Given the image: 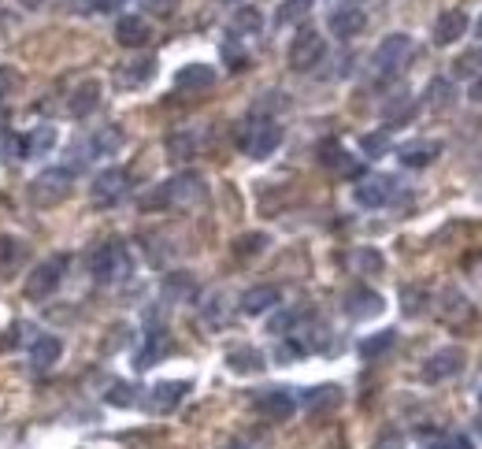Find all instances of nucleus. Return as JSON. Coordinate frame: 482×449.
I'll list each match as a JSON object with an SVG mask.
<instances>
[{"label": "nucleus", "mask_w": 482, "mask_h": 449, "mask_svg": "<svg viewBox=\"0 0 482 449\" xmlns=\"http://www.w3.org/2000/svg\"><path fill=\"white\" fill-rule=\"evenodd\" d=\"M204 197H208L204 178L197 171H183V175L167 178V183H160L148 197H141V208H190Z\"/></svg>", "instance_id": "obj_1"}, {"label": "nucleus", "mask_w": 482, "mask_h": 449, "mask_svg": "<svg viewBox=\"0 0 482 449\" xmlns=\"http://www.w3.org/2000/svg\"><path fill=\"white\" fill-rule=\"evenodd\" d=\"M134 272V256L123 242H101L94 253H89V275H94L101 286H119V283H127Z\"/></svg>", "instance_id": "obj_2"}, {"label": "nucleus", "mask_w": 482, "mask_h": 449, "mask_svg": "<svg viewBox=\"0 0 482 449\" xmlns=\"http://www.w3.org/2000/svg\"><path fill=\"white\" fill-rule=\"evenodd\" d=\"M237 145H241V153H245V157L267 160V157L282 145V127L275 123V119H260V115H256V119H249V123L241 127Z\"/></svg>", "instance_id": "obj_3"}, {"label": "nucleus", "mask_w": 482, "mask_h": 449, "mask_svg": "<svg viewBox=\"0 0 482 449\" xmlns=\"http://www.w3.org/2000/svg\"><path fill=\"white\" fill-rule=\"evenodd\" d=\"M71 190H75V175L67 167H45L34 183H30V201L38 208H56L71 197Z\"/></svg>", "instance_id": "obj_4"}, {"label": "nucleus", "mask_w": 482, "mask_h": 449, "mask_svg": "<svg viewBox=\"0 0 482 449\" xmlns=\"http://www.w3.org/2000/svg\"><path fill=\"white\" fill-rule=\"evenodd\" d=\"M67 253H56V256H49V260H41L34 272L26 275V286H22V293L30 297V301H45L49 293H56V286L64 283V275H67Z\"/></svg>", "instance_id": "obj_5"}, {"label": "nucleus", "mask_w": 482, "mask_h": 449, "mask_svg": "<svg viewBox=\"0 0 482 449\" xmlns=\"http://www.w3.org/2000/svg\"><path fill=\"white\" fill-rule=\"evenodd\" d=\"M412 59V38L408 34H389L379 41V49L371 52V67L379 78H394L401 75V67Z\"/></svg>", "instance_id": "obj_6"}, {"label": "nucleus", "mask_w": 482, "mask_h": 449, "mask_svg": "<svg viewBox=\"0 0 482 449\" xmlns=\"http://www.w3.org/2000/svg\"><path fill=\"white\" fill-rule=\"evenodd\" d=\"M323 56H326V41H323L319 30H312V26H305L290 41V67L293 71H312Z\"/></svg>", "instance_id": "obj_7"}, {"label": "nucleus", "mask_w": 482, "mask_h": 449, "mask_svg": "<svg viewBox=\"0 0 482 449\" xmlns=\"http://www.w3.org/2000/svg\"><path fill=\"white\" fill-rule=\"evenodd\" d=\"M127 193H130V175L123 167L101 171L94 178V186H89V197H94V204H101V208H115Z\"/></svg>", "instance_id": "obj_8"}, {"label": "nucleus", "mask_w": 482, "mask_h": 449, "mask_svg": "<svg viewBox=\"0 0 482 449\" xmlns=\"http://www.w3.org/2000/svg\"><path fill=\"white\" fill-rule=\"evenodd\" d=\"M394 193H397V178H389V175H368L353 186V201L360 208H382L394 201Z\"/></svg>", "instance_id": "obj_9"}, {"label": "nucleus", "mask_w": 482, "mask_h": 449, "mask_svg": "<svg viewBox=\"0 0 482 449\" xmlns=\"http://www.w3.org/2000/svg\"><path fill=\"white\" fill-rule=\"evenodd\" d=\"M382 309H386L382 293H379V290H371V286H353V290L345 293V316H349L353 323L375 319V316H382Z\"/></svg>", "instance_id": "obj_10"}, {"label": "nucleus", "mask_w": 482, "mask_h": 449, "mask_svg": "<svg viewBox=\"0 0 482 449\" xmlns=\"http://www.w3.org/2000/svg\"><path fill=\"white\" fill-rule=\"evenodd\" d=\"M460 372H464V349H457V346L431 353V356H427V364H424V379H427V382L457 379Z\"/></svg>", "instance_id": "obj_11"}, {"label": "nucleus", "mask_w": 482, "mask_h": 449, "mask_svg": "<svg viewBox=\"0 0 482 449\" xmlns=\"http://www.w3.org/2000/svg\"><path fill=\"white\" fill-rule=\"evenodd\" d=\"M156 78V56H134L127 64L115 67V82L123 89H141Z\"/></svg>", "instance_id": "obj_12"}, {"label": "nucleus", "mask_w": 482, "mask_h": 449, "mask_svg": "<svg viewBox=\"0 0 482 449\" xmlns=\"http://www.w3.org/2000/svg\"><path fill=\"white\" fill-rule=\"evenodd\" d=\"M167 353H171V335H167V327H148V331H145V346H141L138 356H134V368H138V372L153 368V364L164 361Z\"/></svg>", "instance_id": "obj_13"}, {"label": "nucleus", "mask_w": 482, "mask_h": 449, "mask_svg": "<svg viewBox=\"0 0 482 449\" xmlns=\"http://www.w3.org/2000/svg\"><path fill=\"white\" fill-rule=\"evenodd\" d=\"M364 26H368V15H364V8H356V4L335 8V12H330V19H326V30H330L335 38H342V41L356 38Z\"/></svg>", "instance_id": "obj_14"}, {"label": "nucleus", "mask_w": 482, "mask_h": 449, "mask_svg": "<svg viewBox=\"0 0 482 449\" xmlns=\"http://www.w3.org/2000/svg\"><path fill=\"white\" fill-rule=\"evenodd\" d=\"M253 409L263 416V420L282 424V420H290V416H293L297 401H293V394H290V391H263V394L253 401Z\"/></svg>", "instance_id": "obj_15"}, {"label": "nucleus", "mask_w": 482, "mask_h": 449, "mask_svg": "<svg viewBox=\"0 0 482 449\" xmlns=\"http://www.w3.org/2000/svg\"><path fill=\"white\" fill-rule=\"evenodd\" d=\"M186 394H190V382H183V379L156 382L153 391H148V409H153V412H174L178 405H183Z\"/></svg>", "instance_id": "obj_16"}, {"label": "nucleus", "mask_w": 482, "mask_h": 449, "mask_svg": "<svg viewBox=\"0 0 482 449\" xmlns=\"http://www.w3.org/2000/svg\"><path fill=\"white\" fill-rule=\"evenodd\" d=\"M275 305H282V290L271 286V283L253 286V290L241 293V312H245V316H263V312H271Z\"/></svg>", "instance_id": "obj_17"}, {"label": "nucleus", "mask_w": 482, "mask_h": 449, "mask_svg": "<svg viewBox=\"0 0 482 449\" xmlns=\"http://www.w3.org/2000/svg\"><path fill=\"white\" fill-rule=\"evenodd\" d=\"M468 34V15L460 8H449L434 22V45H457Z\"/></svg>", "instance_id": "obj_18"}, {"label": "nucleus", "mask_w": 482, "mask_h": 449, "mask_svg": "<svg viewBox=\"0 0 482 449\" xmlns=\"http://www.w3.org/2000/svg\"><path fill=\"white\" fill-rule=\"evenodd\" d=\"M148 38H153V26H148L141 15H123L115 22V41L123 49H141Z\"/></svg>", "instance_id": "obj_19"}, {"label": "nucleus", "mask_w": 482, "mask_h": 449, "mask_svg": "<svg viewBox=\"0 0 482 449\" xmlns=\"http://www.w3.org/2000/svg\"><path fill=\"white\" fill-rule=\"evenodd\" d=\"M227 368H230L234 375H260V372L267 368V361H263V353L253 349V346H234V349L227 353Z\"/></svg>", "instance_id": "obj_20"}, {"label": "nucleus", "mask_w": 482, "mask_h": 449, "mask_svg": "<svg viewBox=\"0 0 482 449\" xmlns=\"http://www.w3.org/2000/svg\"><path fill=\"white\" fill-rule=\"evenodd\" d=\"M59 353H64V342L56 335H38L30 342V364H34V372H49L59 361Z\"/></svg>", "instance_id": "obj_21"}, {"label": "nucleus", "mask_w": 482, "mask_h": 449, "mask_svg": "<svg viewBox=\"0 0 482 449\" xmlns=\"http://www.w3.org/2000/svg\"><path fill=\"white\" fill-rule=\"evenodd\" d=\"M434 157H442V145L431 141V138H424V141H408V145L397 148V160H401L405 167H427V164H434Z\"/></svg>", "instance_id": "obj_22"}, {"label": "nucleus", "mask_w": 482, "mask_h": 449, "mask_svg": "<svg viewBox=\"0 0 482 449\" xmlns=\"http://www.w3.org/2000/svg\"><path fill=\"white\" fill-rule=\"evenodd\" d=\"M208 85H216V71L208 64H186L174 75V89H183V94H197V89H208Z\"/></svg>", "instance_id": "obj_23"}, {"label": "nucleus", "mask_w": 482, "mask_h": 449, "mask_svg": "<svg viewBox=\"0 0 482 449\" xmlns=\"http://www.w3.org/2000/svg\"><path fill=\"white\" fill-rule=\"evenodd\" d=\"M160 293H164V301H171V305H186V301H193V297H197V283H193L190 272H171L164 279Z\"/></svg>", "instance_id": "obj_24"}, {"label": "nucleus", "mask_w": 482, "mask_h": 449, "mask_svg": "<svg viewBox=\"0 0 482 449\" xmlns=\"http://www.w3.org/2000/svg\"><path fill=\"white\" fill-rule=\"evenodd\" d=\"M56 148V127H34L26 138H22V160H38V157H49Z\"/></svg>", "instance_id": "obj_25"}, {"label": "nucleus", "mask_w": 482, "mask_h": 449, "mask_svg": "<svg viewBox=\"0 0 482 449\" xmlns=\"http://www.w3.org/2000/svg\"><path fill=\"white\" fill-rule=\"evenodd\" d=\"M119 148H123V130H119V127H101L94 138L85 141L89 160H94V157H115Z\"/></svg>", "instance_id": "obj_26"}, {"label": "nucleus", "mask_w": 482, "mask_h": 449, "mask_svg": "<svg viewBox=\"0 0 482 449\" xmlns=\"http://www.w3.org/2000/svg\"><path fill=\"white\" fill-rule=\"evenodd\" d=\"M97 104H101V82L89 78V82H82V85L75 89V97H71V115H75V119H85Z\"/></svg>", "instance_id": "obj_27"}, {"label": "nucleus", "mask_w": 482, "mask_h": 449, "mask_svg": "<svg viewBox=\"0 0 482 449\" xmlns=\"http://www.w3.org/2000/svg\"><path fill=\"white\" fill-rule=\"evenodd\" d=\"M319 160H323L326 167L342 171V175H356V171H360V167L353 164V157L345 153V148H342L338 141H323V145H319Z\"/></svg>", "instance_id": "obj_28"}, {"label": "nucleus", "mask_w": 482, "mask_h": 449, "mask_svg": "<svg viewBox=\"0 0 482 449\" xmlns=\"http://www.w3.org/2000/svg\"><path fill=\"white\" fill-rule=\"evenodd\" d=\"M26 260V246L12 234H0V275L15 272V267Z\"/></svg>", "instance_id": "obj_29"}, {"label": "nucleus", "mask_w": 482, "mask_h": 449, "mask_svg": "<svg viewBox=\"0 0 482 449\" xmlns=\"http://www.w3.org/2000/svg\"><path fill=\"white\" fill-rule=\"evenodd\" d=\"M415 115V101L408 94H397V97H389L386 108H382V119L389 127H397V123H408V119Z\"/></svg>", "instance_id": "obj_30"}, {"label": "nucleus", "mask_w": 482, "mask_h": 449, "mask_svg": "<svg viewBox=\"0 0 482 449\" xmlns=\"http://www.w3.org/2000/svg\"><path fill=\"white\" fill-rule=\"evenodd\" d=\"M230 30H234V38H237V34H249V38H256L260 30H263V15H260L256 8H237V12H234Z\"/></svg>", "instance_id": "obj_31"}, {"label": "nucleus", "mask_w": 482, "mask_h": 449, "mask_svg": "<svg viewBox=\"0 0 482 449\" xmlns=\"http://www.w3.org/2000/svg\"><path fill=\"white\" fill-rule=\"evenodd\" d=\"M394 342H397V331H379V335H371V338L360 342V356H364V361H375V356H382V353L394 349Z\"/></svg>", "instance_id": "obj_32"}, {"label": "nucleus", "mask_w": 482, "mask_h": 449, "mask_svg": "<svg viewBox=\"0 0 482 449\" xmlns=\"http://www.w3.org/2000/svg\"><path fill=\"white\" fill-rule=\"evenodd\" d=\"M308 12H312V0H282L279 12H275V22L279 26H293L300 19H308Z\"/></svg>", "instance_id": "obj_33"}, {"label": "nucleus", "mask_w": 482, "mask_h": 449, "mask_svg": "<svg viewBox=\"0 0 482 449\" xmlns=\"http://www.w3.org/2000/svg\"><path fill=\"white\" fill-rule=\"evenodd\" d=\"M427 104H431L434 112L453 108V82H449V78H434V82L427 85Z\"/></svg>", "instance_id": "obj_34"}, {"label": "nucleus", "mask_w": 482, "mask_h": 449, "mask_svg": "<svg viewBox=\"0 0 482 449\" xmlns=\"http://www.w3.org/2000/svg\"><path fill=\"white\" fill-rule=\"evenodd\" d=\"M263 249H267V234H260V230H256V234H241L237 242H234V256H237V260L260 256Z\"/></svg>", "instance_id": "obj_35"}, {"label": "nucleus", "mask_w": 482, "mask_h": 449, "mask_svg": "<svg viewBox=\"0 0 482 449\" xmlns=\"http://www.w3.org/2000/svg\"><path fill=\"white\" fill-rule=\"evenodd\" d=\"M138 394H141V391H134L130 382H112L108 394H104V401L115 405V409H130V405H138Z\"/></svg>", "instance_id": "obj_36"}, {"label": "nucleus", "mask_w": 482, "mask_h": 449, "mask_svg": "<svg viewBox=\"0 0 482 449\" xmlns=\"http://www.w3.org/2000/svg\"><path fill=\"white\" fill-rule=\"evenodd\" d=\"M305 401L312 412H319V409H335L342 401V394H338V386H316V391H308Z\"/></svg>", "instance_id": "obj_37"}, {"label": "nucleus", "mask_w": 482, "mask_h": 449, "mask_svg": "<svg viewBox=\"0 0 482 449\" xmlns=\"http://www.w3.org/2000/svg\"><path fill=\"white\" fill-rule=\"evenodd\" d=\"M201 316H204L208 327H223L227 323V297L223 293H212V297H208V305L201 309Z\"/></svg>", "instance_id": "obj_38"}, {"label": "nucleus", "mask_w": 482, "mask_h": 449, "mask_svg": "<svg viewBox=\"0 0 482 449\" xmlns=\"http://www.w3.org/2000/svg\"><path fill=\"white\" fill-rule=\"evenodd\" d=\"M478 71H482V49H471V52L457 56V64H453V75H460V78H471V75H478Z\"/></svg>", "instance_id": "obj_39"}, {"label": "nucleus", "mask_w": 482, "mask_h": 449, "mask_svg": "<svg viewBox=\"0 0 482 449\" xmlns=\"http://www.w3.org/2000/svg\"><path fill=\"white\" fill-rule=\"evenodd\" d=\"M424 301H427V293L419 290V286H405V290H401V309H405V316H419V312H424Z\"/></svg>", "instance_id": "obj_40"}, {"label": "nucleus", "mask_w": 482, "mask_h": 449, "mask_svg": "<svg viewBox=\"0 0 482 449\" xmlns=\"http://www.w3.org/2000/svg\"><path fill=\"white\" fill-rule=\"evenodd\" d=\"M15 89H19V75H15V67L0 64V108H4V104L15 97Z\"/></svg>", "instance_id": "obj_41"}, {"label": "nucleus", "mask_w": 482, "mask_h": 449, "mask_svg": "<svg viewBox=\"0 0 482 449\" xmlns=\"http://www.w3.org/2000/svg\"><path fill=\"white\" fill-rule=\"evenodd\" d=\"M300 323V312H293V309H286V312H279L275 319H271V335H293V327Z\"/></svg>", "instance_id": "obj_42"}, {"label": "nucleus", "mask_w": 482, "mask_h": 449, "mask_svg": "<svg viewBox=\"0 0 482 449\" xmlns=\"http://www.w3.org/2000/svg\"><path fill=\"white\" fill-rule=\"evenodd\" d=\"M360 148H364L368 157H382V153H389V138L386 134H368L364 141H360Z\"/></svg>", "instance_id": "obj_43"}, {"label": "nucleus", "mask_w": 482, "mask_h": 449, "mask_svg": "<svg viewBox=\"0 0 482 449\" xmlns=\"http://www.w3.org/2000/svg\"><path fill=\"white\" fill-rule=\"evenodd\" d=\"M78 12H115V8H123V0H75Z\"/></svg>", "instance_id": "obj_44"}, {"label": "nucleus", "mask_w": 482, "mask_h": 449, "mask_svg": "<svg viewBox=\"0 0 482 449\" xmlns=\"http://www.w3.org/2000/svg\"><path fill=\"white\" fill-rule=\"evenodd\" d=\"M223 59L230 64V71H245V52H241L234 41H223Z\"/></svg>", "instance_id": "obj_45"}, {"label": "nucleus", "mask_w": 482, "mask_h": 449, "mask_svg": "<svg viewBox=\"0 0 482 449\" xmlns=\"http://www.w3.org/2000/svg\"><path fill=\"white\" fill-rule=\"evenodd\" d=\"M353 260H356L360 267H371V272H379V267H382V256H379V253H371V249H364V253H356Z\"/></svg>", "instance_id": "obj_46"}, {"label": "nucleus", "mask_w": 482, "mask_h": 449, "mask_svg": "<svg viewBox=\"0 0 482 449\" xmlns=\"http://www.w3.org/2000/svg\"><path fill=\"white\" fill-rule=\"evenodd\" d=\"M401 445H405V438H401L397 431H389V435H382V438H379V445H375V449H401Z\"/></svg>", "instance_id": "obj_47"}, {"label": "nucleus", "mask_w": 482, "mask_h": 449, "mask_svg": "<svg viewBox=\"0 0 482 449\" xmlns=\"http://www.w3.org/2000/svg\"><path fill=\"white\" fill-rule=\"evenodd\" d=\"M141 4H145V8H153V12H171V8L178 4V0H141Z\"/></svg>", "instance_id": "obj_48"}, {"label": "nucleus", "mask_w": 482, "mask_h": 449, "mask_svg": "<svg viewBox=\"0 0 482 449\" xmlns=\"http://www.w3.org/2000/svg\"><path fill=\"white\" fill-rule=\"evenodd\" d=\"M449 449H475V442L468 435H453V438H449Z\"/></svg>", "instance_id": "obj_49"}, {"label": "nucleus", "mask_w": 482, "mask_h": 449, "mask_svg": "<svg viewBox=\"0 0 482 449\" xmlns=\"http://www.w3.org/2000/svg\"><path fill=\"white\" fill-rule=\"evenodd\" d=\"M468 97H471L475 104H482V75H478V78L471 82V94H468Z\"/></svg>", "instance_id": "obj_50"}, {"label": "nucleus", "mask_w": 482, "mask_h": 449, "mask_svg": "<svg viewBox=\"0 0 482 449\" xmlns=\"http://www.w3.org/2000/svg\"><path fill=\"white\" fill-rule=\"evenodd\" d=\"M19 4H22V8H41L45 0H19Z\"/></svg>", "instance_id": "obj_51"}, {"label": "nucleus", "mask_w": 482, "mask_h": 449, "mask_svg": "<svg viewBox=\"0 0 482 449\" xmlns=\"http://www.w3.org/2000/svg\"><path fill=\"white\" fill-rule=\"evenodd\" d=\"M475 34H478V41H482V19H478V26H475Z\"/></svg>", "instance_id": "obj_52"}, {"label": "nucleus", "mask_w": 482, "mask_h": 449, "mask_svg": "<svg viewBox=\"0 0 482 449\" xmlns=\"http://www.w3.org/2000/svg\"><path fill=\"white\" fill-rule=\"evenodd\" d=\"M223 4H237V0H223Z\"/></svg>", "instance_id": "obj_53"}]
</instances>
